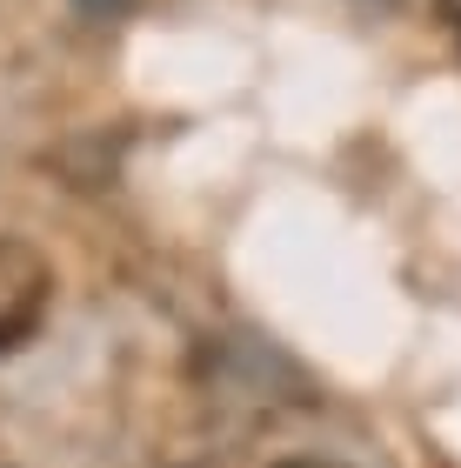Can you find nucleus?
<instances>
[{
    "mask_svg": "<svg viewBox=\"0 0 461 468\" xmlns=\"http://www.w3.org/2000/svg\"><path fill=\"white\" fill-rule=\"evenodd\" d=\"M47 294H54L47 261H40L27 241H0V355L20 348V342L40 328Z\"/></svg>",
    "mask_w": 461,
    "mask_h": 468,
    "instance_id": "f257e3e1",
    "label": "nucleus"
},
{
    "mask_svg": "<svg viewBox=\"0 0 461 468\" xmlns=\"http://www.w3.org/2000/svg\"><path fill=\"white\" fill-rule=\"evenodd\" d=\"M448 20H455V34H461V0H448Z\"/></svg>",
    "mask_w": 461,
    "mask_h": 468,
    "instance_id": "f03ea898",
    "label": "nucleus"
},
{
    "mask_svg": "<svg viewBox=\"0 0 461 468\" xmlns=\"http://www.w3.org/2000/svg\"><path fill=\"white\" fill-rule=\"evenodd\" d=\"M281 468H334V462H281Z\"/></svg>",
    "mask_w": 461,
    "mask_h": 468,
    "instance_id": "7ed1b4c3",
    "label": "nucleus"
}]
</instances>
